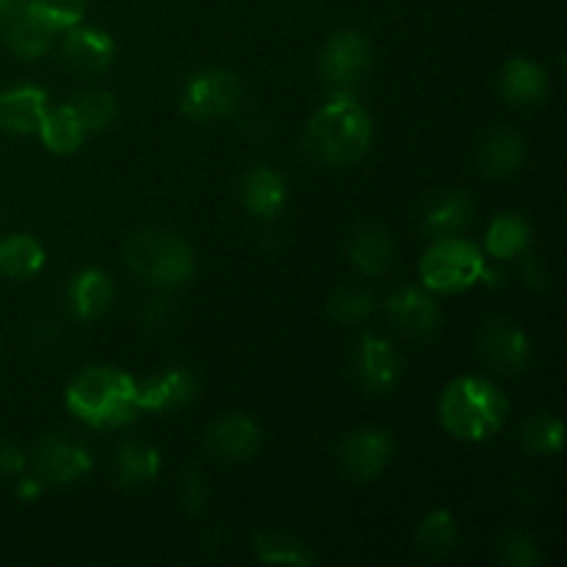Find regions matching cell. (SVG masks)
<instances>
[{"mask_svg":"<svg viewBox=\"0 0 567 567\" xmlns=\"http://www.w3.org/2000/svg\"><path fill=\"white\" fill-rule=\"evenodd\" d=\"M371 310H374V297L363 291V288H338L330 297V302H327L330 319L347 327H354L369 319Z\"/></svg>","mask_w":567,"mask_h":567,"instance_id":"cell-32","label":"cell"},{"mask_svg":"<svg viewBox=\"0 0 567 567\" xmlns=\"http://www.w3.org/2000/svg\"><path fill=\"white\" fill-rule=\"evenodd\" d=\"M66 105H70L72 114L78 116L86 133L105 131L116 120V100L105 89H89V92L72 97Z\"/></svg>","mask_w":567,"mask_h":567,"instance_id":"cell-30","label":"cell"},{"mask_svg":"<svg viewBox=\"0 0 567 567\" xmlns=\"http://www.w3.org/2000/svg\"><path fill=\"white\" fill-rule=\"evenodd\" d=\"M371 70V44L363 33L341 31L319 53V75L336 94H349Z\"/></svg>","mask_w":567,"mask_h":567,"instance_id":"cell-7","label":"cell"},{"mask_svg":"<svg viewBox=\"0 0 567 567\" xmlns=\"http://www.w3.org/2000/svg\"><path fill=\"white\" fill-rule=\"evenodd\" d=\"M354 374L369 391L388 393L402 380V358L380 336H363L354 354Z\"/></svg>","mask_w":567,"mask_h":567,"instance_id":"cell-13","label":"cell"},{"mask_svg":"<svg viewBox=\"0 0 567 567\" xmlns=\"http://www.w3.org/2000/svg\"><path fill=\"white\" fill-rule=\"evenodd\" d=\"M457 520L446 509H435V513L426 515L419 526V535H415V546L426 557H446L457 548Z\"/></svg>","mask_w":567,"mask_h":567,"instance_id":"cell-28","label":"cell"},{"mask_svg":"<svg viewBox=\"0 0 567 567\" xmlns=\"http://www.w3.org/2000/svg\"><path fill=\"white\" fill-rule=\"evenodd\" d=\"M532 241V227L524 216L518 214H502L493 219V225L487 227L485 247L493 258L507 260L515 258V255L526 252Z\"/></svg>","mask_w":567,"mask_h":567,"instance_id":"cell-27","label":"cell"},{"mask_svg":"<svg viewBox=\"0 0 567 567\" xmlns=\"http://www.w3.org/2000/svg\"><path fill=\"white\" fill-rule=\"evenodd\" d=\"M388 316L396 324V330H402L404 336L413 338H430L437 332L441 324V308H437L435 297L424 288L402 286L388 297L385 302Z\"/></svg>","mask_w":567,"mask_h":567,"instance_id":"cell-11","label":"cell"},{"mask_svg":"<svg viewBox=\"0 0 567 567\" xmlns=\"http://www.w3.org/2000/svg\"><path fill=\"white\" fill-rule=\"evenodd\" d=\"M264 443V432L249 415H225L208 430L205 446L221 463H244Z\"/></svg>","mask_w":567,"mask_h":567,"instance_id":"cell-14","label":"cell"},{"mask_svg":"<svg viewBox=\"0 0 567 567\" xmlns=\"http://www.w3.org/2000/svg\"><path fill=\"white\" fill-rule=\"evenodd\" d=\"M255 557L266 565H316V554H310L305 543L277 532H264L255 537Z\"/></svg>","mask_w":567,"mask_h":567,"instance_id":"cell-29","label":"cell"},{"mask_svg":"<svg viewBox=\"0 0 567 567\" xmlns=\"http://www.w3.org/2000/svg\"><path fill=\"white\" fill-rule=\"evenodd\" d=\"M37 133L42 136L44 147H48L50 153H59V155L75 153V150L83 144V138H86V131H83V125L78 122V116L72 114L70 105L44 111L42 125H39Z\"/></svg>","mask_w":567,"mask_h":567,"instance_id":"cell-26","label":"cell"},{"mask_svg":"<svg viewBox=\"0 0 567 567\" xmlns=\"http://www.w3.org/2000/svg\"><path fill=\"white\" fill-rule=\"evenodd\" d=\"M116 48L105 31L86 25L66 28L64 44H61V59L78 75H97L105 72L114 61Z\"/></svg>","mask_w":567,"mask_h":567,"instance_id":"cell-12","label":"cell"},{"mask_svg":"<svg viewBox=\"0 0 567 567\" xmlns=\"http://www.w3.org/2000/svg\"><path fill=\"white\" fill-rule=\"evenodd\" d=\"M205 496H208V493H205L203 476H199L197 471H192V474L183 480V502H186L188 509H199L205 504Z\"/></svg>","mask_w":567,"mask_h":567,"instance_id":"cell-35","label":"cell"},{"mask_svg":"<svg viewBox=\"0 0 567 567\" xmlns=\"http://www.w3.org/2000/svg\"><path fill=\"white\" fill-rule=\"evenodd\" d=\"M502 557L504 563L513 565V567H532L540 563V551H537V543L532 540L529 535H509L504 540L502 548Z\"/></svg>","mask_w":567,"mask_h":567,"instance_id":"cell-34","label":"cell"},{"mask_svg":"<svg viewBox=\"0 0 567 567\" xmlns=\"http://www.w3.org/2000/svg\"><path fill=\"white\" fill-rule=\"evenodd\" d=\"M374 122L352 94H336L319 109L305 131V150L310 158L327 166L358 164L371 147Z\"/></svg>","mask_w":567,"mask_h":567,"instance_id":"cell-1","label":"cell"},{"mask_svg":"<svg viewBox=\"0 0 567 567\" xmlns=\"http://www.w3.org/2000/svg\"><path fill=\"white\" fill-rule=\"evenodd\" d=\"M485 277V258L465 238H437L421 258V280L426 291L463 293Z\"/></svg>","mask_w":567,"mask_h":567,"instance_id":"cell-5","label":"cell"},{"mask_svg":"<svg viewBox=\"0 0 567 567\" xmlns=\"http://www.w3.org/2000/svg\"><path fill=\"white\" fill-rule=\"evenodd\" d=\"M37 493H39V482H37V476H33V480H28L25 485H22L20 496L22 498H31V496H37Z\"/></svg>","mask_w":567,"mask_h":567,"instance_id":"cell-37","label":"cell"},{"mask_svg":"<svg viewBox=\"0 0 567 567\" xmlns=\"http://www.w3.org/2000/svg\"><path fill=\"white\" fill-rule=\"evenodd\" d=\"M3 25V39L9 44L11 53H17L20 59H42L50 48H53V28L48 22L39 20L31 9H20L14 14L3 17L0 20Z\"/></svg>","mask_w":567,"mask_h":567,"instance_id":"cell-18","label":"cell"},{"mask_svg":"<svg viewBox=\"0 0 567 567\" xmlns=\"http://www.w3.org/2000/svg\"><path fill=\"white\" fill-rule=\"evenodd\" d=\"M349 260L358 266L363 275L380 277L391 269L393 264V241L385 227L380 225H360L354 227L352 238L347 244Z\"/></svg>","mask_w":567,"mask_h":567,"instance_id":"cell-22","label":"cell"},{"mask_svg":"<svg viewBox=\"0 0 567 567\" xmlns=\"http://www.w3.org/2000/svg\"><path fill=\"white\" fill-rule=\"evenodd\" d=\"M526 158V144L518 133L496 131L482 142L480 166L487 177H509L520 169Z\"/></svg>","mask_w":567,"mask_h":567,"instance_id":"cell-23","label":"cell"},{"mask_svg":"<svg viewBox=\"0 0 567 567\" xmlns=\"http://www.w3.org/2000/svg\"><path fill=\"white\" fill-rule=\"evenodd\" d=\"M241 103V81L227 70H203L183 86L181 111L194 122L227 116Z\"/></svg>","mask_w":567,"mask_h":567,"instance_id":"cell-6","label":"cell"},{"mask_svg":"<svg viewBox=\"0 0 567 567\" xmlns=\"http://www.w3.org/2000/svg\"><path fill=\"white\" fill-rule=\"evenodd\" d=\"M197 393V382L186 369H169L158 377H150L147 382H136V408L164 413V410L186 408Z\"/></svg>","mask_w":567,"mask_h":567,"instance_id":"cell-17","label":"cell"},{"mask_svg":"<svg viewBox=\"0 0 567 567\" xmlns=\"http://www.w3.org/2000/svg\"><path fill=\"white\" fill-rule=\"evenodd\" d=\"M44 266V249L37 238L17 233L0 238V275L9 280H31Z\"/></svg>","mask_w":567,"mask_h":567,"instance_id":"cell-25","label":"cell"},{"mask_svg":"<svg viewBox=\"0 0 567 567\" xmlns=\"http://www.w3.org/2000/svg\"><path fill=\"white\" fill-rule=\"evenodd\" d=\"M507 419V399L493 382L460 377L441 396V424L460 441L480 443L496 435Z\"/></svg>","mask_w":567,"mask_h":567,"instance_id":"cell-3","label":"cell"},{"mask_svg":"<svg viewBox=\"0 0 567 567\" xmlns=\"http://www.w3.org/2000/svg\"><path fill=\"white\" fill-rule=\"evenodd\" d=\"M125 264L133 275L153 288H177L194 275V252L177 233L144 227L127 236Z\"/></svg>","mask_w":567,"mask_h":567,"instance_id":"cell-4","label":"cell"},{"mask_svg":"<svg viewBox=\"0 0 567 567\" xmlns=\"http://www.w3.org/2000/svg\"><path fill=\"white\" fill-rule=\"evenodd\" d=\"M33 471L44 485H72L92 471L86 446L64 435H44L33 449Z\"/></svg>","mask_w":567,"mask_h":567,"instance_id":"cell-8","label":"cell"},{"mask_svg":"<svg viewBox=\"0 0 567 567\" xmlns=\"http://www.w3.org/2000/svg\"><path fill=\"white\" fill-rule=\"evenodd\" d=\"M474 221V203L463 192H443L426 199L421 210V233L426 238H452L468 230Z\"/></svg>","mask_w":567,"mask_h":567,"instance_id":"cell-15","label":"cell"},{"mask_svg":"<svg viewBox=\"0 0 567 567\" xmlns=\"http://www.w3.org/2000/svg\"><path fill=\"white\" fill-rule=\"evenodd\" d=\"M480 354L491 369L518 374L529 363V338L513 321L493 319L480 332Z\"/></svg>","mask_w":567,"mask_h":567,"instance_id":"cell-10","label":"cell"},{"mask_svg":"<svg viewBox=\"0 0 567 567\" xmlns=\"http://www.w3.org/2000/svg\"><path fill=\"white\" fill-rule=\"evenodd\" d=\"M66 408L83 424L97 426V430H116L136 419V382L120 369L92 365L70 382Z\"/></svg>","mask_w":567,"mask_h":567,"instance_id":"cell-2","label":"cell"},{"mask_svg":"<svg viewBox=\"0 0 567 567\" xmlns=\"http://www.w3.org/2000/svg\"><path fill=\"white\" fill-rule=\"evenodd\" d=\"M498 92L513 105H540L548 97V75L529 59H509L498 78Z\"/></svg>","mask_w":567,"mask_h":567,"instance_id":"cell-19","label":"cell"},{"mask_svg":"<svg viewBox=\"0 0 567 567\" xmlns=\"http://www.w3.org/2000/svg\"><path fill=\"white\" fill-rule=\"evenodd\" d=\"M520 443L535 454H559L565 443L563 421L554 415H535L520 426Z\"/></svg>","mask_w":567,"mask_h":567,"instance_id":"cell-31","label":"cell"},{"mask_svg":"<svg viewBox=\"0 0 567 567\" xmlns=\"http://www.w3.org/2000/svg\"><path fill=\"white\" fill-rule=\"evenodd\" d=\"M393 457V441L388 432L382 430H354L349 432L338 449V460H341L343 474L352 476L354 482H371L388 468Z\"/></svg>","mask_w":567,"mask_h":567,"instance_id":"cell-9","label":"cell"},{"mask_svg":"<svg viewBox=\"0 0 567 567\" xmlns=\"http://www.w3.org/2000/svg\"><path fill=\"white\" fill-rule=\"evenodd\" d=\"M116 288L105 271L83 269L70 286V310L81 321H97L114 305Z\"/></svg>","mask_w":567,"mask_h":567,"instance_id":"cell-21","label":"cell"},{"mask_svg":"<svg viewBox=\"0 0 567 567\" xmlns=\"http://www.w3.org/2000/svg\"><path fill=\"white\" fill-rule=\"evenodd\" d=\"M28 9L48 22L53 31H66V28L78 25L86 11V0H28Z\"/></svg>","mask_w":567,"mask_h":567,"instance_id":"cell-33","label":"cell"},{"mask_svg":"<svg viewBox=\"0 0 567 567\" xmlns=\"http://www.w3.org/2000/svg\"><path fill=\"white\" fill-rule=\"evenodd\" d=\"M48 111V94L37 86H17L0 92V131L11 136L37 133Z\"/></svg>","mask_w":567,"mask_h":567,"instance_id":"cell-16","label":"cell"},{"mask_svg":"<svg viewBox=\"0 0 567 567\" xmlns=\"http://www.w3.org/2000/svg\"><path fill=\"white\" fill-rule=\"evenodd\" d=\"M286 177L271 166H255L241 181V203L258 219H275L286 205Z\"/></svg>","mask_w":567,"mask_h":567,"instance_id":"cell-20","label":"cell"},{"mask_svg":"<svg viewBox=\"0 0 567 567\" xmlns=\"http://www.w3.org/2000/svg\"><path fill=\"white\" fill-rule=\"evenodd\" d=\"M116 482L122 487H142L153 482L161 471V454L150 443L125 441L114 457Z\"/></svg>","mask_w":567,"mask_h":567,"instance_id":"cell-24","label":"cell"},{"mask_svg":"<svg viewBox=\"0 0 567 567\" xmlns=\"http://www.w3.org/2000/svg\"><path fill=\"white\" fill-rule=\"evenodd\" d=\"M25 468V454L14 443H0V476H14Z\"/></svg>","mask_w":567,"mask_h":567,"instance_id":"cell-36","label":"cell"}]
</instances>
